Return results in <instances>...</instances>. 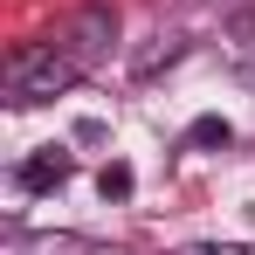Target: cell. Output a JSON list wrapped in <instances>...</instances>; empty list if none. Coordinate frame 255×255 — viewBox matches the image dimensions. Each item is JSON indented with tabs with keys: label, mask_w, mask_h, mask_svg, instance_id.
Segmentation results:
<instances>
[{
	"label": "cell",
	"mask_w": 255,
	"mask_h": 255,
	"mask_svg": "<svg viewBox=\"0 0 255 255\" xmlns=\"http://www.w3.org/2000/svg\"><path fill=\"white\" fill-rule=\"evenodd\" d=\"M83 76V62L62 42H21L7 55V104H48Z\"/></svg>",
	"instance_id": "1"
},
{
	"label": "cell",
	"mask_w": 255,
	"mask_h": 255,
	"mask_svg": "<svg viewBox=\"0 0 255 255\" xmlns=\"http://www.w3.org/2000/svg\"><path fill=\"white\" fill-rule=\"evenodd\" d=\"M111 42H118V7H104V0H90V7H76V14L62 21V48H69L83 69H90V62H104Z\"/></svg>",
	"instance_id": "2"
},
{
	"label": "cell",
	"mask_w": 255,
	"mask_h": 255,
	"mask_svg": "<svg viewBox=\"0 0 255 255\" xmlns=\"http://www.w3.org/2000/svg\"><path fill=\"white\" fill-rule=\"evenodd\" d=\"M7 255H118V249H104L90 235H69V228H42V235L7 228Z\"/></svg>",
	"instance_id": "3"
},
{
	"label": "cell",
	"mask_w": 255,
	"mask_h": 255,
	"mask_svg": "<svg viewBox=\"0 0 255 255\" xmlns=\"http://www.w3.org/2000/svg\"><path fill=\"white\" fill-rule=\"evenodd\" d=\"M69 172H76V159H69L62 145H42L35 159H21V166H14V186H21V193H48V186H62Z\"/></svg>",
	"instance_id": "4"
},
{
	"label": "cell",
	"mask_w": 255,
	"mask_h": 255,
	"mask_svg": "<svg viewBox=\"0 0 255 255\" xmlns=\"http://www.w3.org/2000/svg\"><path fill=\"white\" fill-rule=\"evenodd\" d=\"M179 55H186V35H152V42L131 55V76H138V83H152V76H159V69H172Z\"/></svg>",
	"instance_id": "5"
},
{
	"label": "cell",
	"mask_w": 255,
	"mask_h": 255,
	"mask_svg": "<svg viewBox=\"0 0 255 255\" xmlns=\"http://www.w3.org/2000/svg\"><path fill=\"white\" fill-rule=\"evenodd\" d=\"M186 145H235V125L228 118H193L186 125Z\"/></svg>",
	"instance_id": "6"
},
{
	"label": "cell",
	"mask_w": 255,
	"mask_h": 255,
	"mask_svg": "<svg viewBox=\"0 0 255 255\" xmlns=\"http://www.w3.org/2000/svg\"><path fill=\"white\" fill-rule=\"evenodd\" d=\"M131 186H138L131 166H104V172H97V193H104V200H131Z\"/></svg>",
	"instance_id": "7"
},
{
	"label": "cell",
	"mask_w": 255,
	"mask_h": 255,
	"mask_svg": "<svg viewBox=\"0 0 255 255\" xmlns=\"http://www.w3.org/2000/svg\"><path fill=\"white\" fill-rule=\"evenodd\" d=\"M172 255H249L242 242H186V249H172Z\"/></svg>",
	"instance_id": "8"
}]
</instances>
